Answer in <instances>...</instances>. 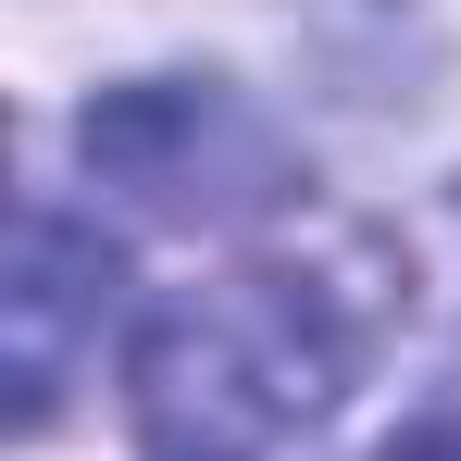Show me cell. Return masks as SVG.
<instances>
[{"mask_svg":"<svg viewBox=\"0 0 461 461\" xmlns=\"http://www.w3.org/2000/svg\"><path fill=\"white\" fill-rule=\"evenodd\" d=\"M362 375V337L312 275H225L138 324V437L150 461H300Z\"/></svg>","mask_w":461,"mask_h":461,"instance_id":"1","label":"cell"},{"mask_svg":"<svg viewBox=\"0 0 461 461\" xmlns=\"http://www.w3.org/2000/svg\"><path fill=\"white\" fill-rule=\"evenodd\" d=\"M100 287H113V249L63 212H25V237H13V424H50L76 324L100 312Z\"/></svg>","mask_w":461,"mask_h":461,"instance_id":"2","label":"cell"},{"mask_svg":"<svg viewBox=\"0 0 461 461\" xmlns=\"http://www.w3.org/2000/svg\"><path fill=\"white\" fill-rule=\"evenodd\" d=\"M399 461H461V411H449V424H424V437H411Z\"/></svg>","mask_w":461,"mask_h":461,"instance_id":"3","label":"cell"}]
</instances>
